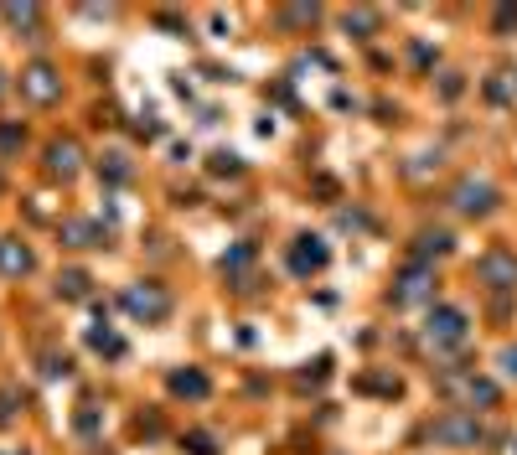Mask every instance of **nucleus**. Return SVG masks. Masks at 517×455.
Here are the masks:
<instances>
[{
    "instance_id": "f257e3e1",
    "label": "nucleus",
    "mask_w": 517,
    "mask_h": 455,
    "mask_svg": "<svg viewBox=\"0 0 517 455\" xmlns=\"http://www.w3.org/2000/svg\"><path fill=\"white\" fill-rule=\"evenodd\" d=\"M440 388L450 393V399H461L466 409H492L497 399H502V388L492 383V378H481V373H471V368H450V373H440Z\"/></svg>"
},
{
    "instance_id": "f03ea898",
    "label": "nucleus",
    "mask_w": 517,
    "mask_h": 455,
    "mask_svg": "<svg viewBox=\"0 0 517 455\" xmlns=\"http://www.w3.org/2000/svg\"><path fill=\"white\" fill-rule=\"evenodd\" d=\"M125 311L135 316V321H166L171 316V290L166 285H156V280H140V285H130L125 290Z\"/></svg>"
},
{
    "instance_id": "7ed1b4c3",
    "label": "nucleus",
    "mask_w": 517,
    "mask_h": 455,
    "mask_svg": "<svg viewBox=\"0 0 517 455\" xmlns=\"http://www.w3.org/2000/svg\"><path fill=\"white\" fill-rule=\"evenodd\" d=\"M424 342L430 347H461L466 342V311L461 306H435L424 321Z\"/></svg>"
},
{
    "instance_id": "20e7f679",
    "label": "nucleus",
    "mask_w": 517,
    "mask_h": 455,
    "mask_svg": "<svg viewBox=\"0 0 517 455\" xmlns=\"http://www.w3.org/2000/svg\"><path fill=\"white\" fill-rule=\"evenodd\" d=\"M476 275H481L486 290H512L517 285V254L512 249H486L476 259Z\"/></svg>"
},
{
    "instance_id": "39448f33",
    "label": "nucleus",
    "mask_w": 517,
    "mask_h": 455,
    "mask_svg": "<svg viewBox=\"0 0 517 455\" xmlns=\"http://www.w3.org/2000/svg\"><path fill=\"white\" fill-rule=\"evenodd\" d=\"M430 435L440 445H481V419L466 414V409H455V414H445V419L430 424Z\"/></svg>"
},
{
    "instance_id": "423d86ee",
    "label": "nucleus",
    "mask_w": 517,
    "mask_h": 455,
    "mask_svg": "<svg viewBox=\"0 0 517 455\" xmlns=\"http://www.w3.org/2000/svg\"><path fill=\"white\" fill-rule=\"evenodd\" d=\"M21 94L32 104H57V99H63V78H57L52 63H32L21 73Z\"/></svg>"
},
{
    "instance_id": "0eeeda50",
    "label": "nucleus",
    "mask_w": 517,
    "mask_h": 455,
    "mask_svg": "<svg viewBox=\"0 0 517 455\" xmlns=\"http://www.w3.org/2000/svg\"><path fill=\"white\" fill-rule=\"evenodd\" d=\"M326 259H331V249L321 244V238H295V244H290V275H300V280H306V275H321V269H326Z\"/></svg>"
},
{
    "instance_id": "6e6552de",
    "label": "nucleus",
    "mask_w": 517,
    "mask_h": 455,
    "mask_svg": "<svg viewBox=\"0 0 517 455\" xmlns=\"http://www.w3.org/2000/svg\"><path fill=\"white\" fill-rule=\"evenodd\" d=\"M455 207H461L466 218H486V212L497 207V187H486V181H461V187H455Z\"/></svg>"
},
{
    "instance_id": "1a4fd4ad",
    "label": "nucleus",
    "mask_w": 517,
    "mask_h": 455,
    "mask_svg": "<svg viewBox=\"0 0 517 455\" xmlns=\"http://www.w3.org/2000/svg\"><path fill=\"white\" fill-rule=\"evenodd\" d=\"M78 166H83L78 140H52V145H47V171H52V176L73 181V176H78Z\"/></svg>"
},
{
    "instance_id": "9d476101",
    "label": "nucleus",
    "mask_w": 517,
    "mask_h": 455,
    "mask_svg": "<svg viewBox=\"0 0 517 455\" xmlns=\"http://www.w3.org/2000/svg\"><path fill=\"white\" fill-rule=\"evenodd\" d=\"M32 269H37V259L21 238H0V275H32Z\"/></svg>"
},
{
    "instance_id": "9b49d317",
    "label": "nucleus",
    "mask_w": 517,
    "mask_h": 455,
    "mask_svg": "<svg viewBox=\"0 0 517 455\" xmlns=\"http://www.w3.org/2000/svg\"><path fill=\"white\" fill-rule=\"evenodd\" d=\"M171 399H207L212 393V383H207V373H197V368H187V373H171Z\"/></svg>"
},
{
    "instance_id": "f8f14e48",
    "label": "nucleus",
    "mask_w": 517,
    "mask_h": 455,
    "mask_svg": "<svg viewBox=\"0 0 517 455\" xmlns=\"http://www.w3.org/2000/svg\"><path fill=\"white\" fill-rule=\"evenodd\" d=\"M424 285H430V269H424L419 259L404 269V280H399V295H393V300H399V306H404V300H419L424 295Z\"/></svg>"
},
{
    "instance_id": "ddd939ff",
    "label": "nucleus",
    "mask_w": 517,
    "mask_h": 455,
    "mask_svg": "<svg viewBox=\"0 0 517 455\" xmlns=\"http://www.w3.org/2000/svg\"><path fill=\"white\" fill-rule=\"evenodd\" d=\"M99 238H104V233H99L94 223H63V244H73V249H94Z\"/></svg>"
},
{
    "instance_id": "4468645a",
    "label": "nucleus",
    "mask_w": 517,
    "mask_h": 455,
    "mask_svg": "<svg viewBox=\"0 0 517 455\" xmlns=\"http://www.w3.org/2000/svg\"><path fill=\"white\" fill-rule=\"evenodd\" d=\"M57 295H63V300H83V295H88V275H83V269L57 275Z\"/></svg>"
},
{
    "instance_id": "2eb2a0df",
    "label": "nucleus",
    "mask_w": 517,
    "mask_h": 455,
    "mask_svg": "<svg viewBox=\"0 0 517 455\" xmlns=\"http://www.w3.org/2000/svg\"><path fill=\"white\" fill-rule=\"evenodd\" d=\"M88 347L104 352V357H125V342H119L114 331H88Z\"/></svg>"
},
{
    "instance_id": "dca6fc26",
    "label": "nucleus",
    "mask_w": 517,
    "mask_h": 455,
    "mask_svg": "<svg viewBox=\"0 0 517 455\" xmlns=\"http://www.w3.org/2000/svg\"><path fill=\"white\" fill-rule=\"evenodd\" d=\"M280 21H290V26H316V6H290V11H280Z\"/></svg>"
},
{
    "instance_id": "f3484780",
    "label": "nucleus",
    "mask_w": 517,
    "mask_h": 455,
    "mask_svg": "<svg viewBox=\"0 0 517 455\" xmlns=\"http://www.w3.org/2000/svg\"><path fill=\"white\" fill-rule=\"evenodd\" d=\"M445 249H450L445 233H424V238H419V259H424V254H445Z\"/></svg>"
},
{
    "instance_id": "a211bd4d",
    "label": "nucleus",
    "mask_w": 517,
    "mask_h": 455,
    "mask_svg": "<svg viewBox=\"0 0 517 455\" xmlns=\"http://www.w3.org/2000/svg\"><path fill=\"white\" fill-rule=\"evenodd\" d=\"M26 145V130H16V125H0V150H21Z\"/></svg>"
},
{
    "instance_id": "6ab92c4d",
    "label": "nucleus",
    "mask_w": 517,
    "mask_h": 455,
    "mask_svg": "<svg viewBox=\"0 0 517 455\" xmlns=\"http://www.w3.org/2000/svg\"><path fill=\"white\" fill-rule=\"evenodd\" d=\"M352 26H357V32H373L378 16H373V11H347V32H352Z\"/></svg>"
},
{
    "instance_id": "aec40b11",
    "label": "nucleus",
    "mask_w": 517,
    "mask_h": 455,
    "mask_svg": "<svg viewBox=\"0 0 517 455\" xmlns=\"http://www.w3.org/2000/svg\"><path fill=\"white\" fill-rule=\"evenodd\" d=\"M362 388H373V393H399V378H362Z\"/></svg>"
},
{
    "instance_id": "412c9836",
    "label": "nucleus",
    "mask_w": 517,
    "mask_h": 455,
    "mask_svg": "<svg viewBox=\"0 0 517 455\" xmlns=\"http://www.w3.org/2000/svg\"><path fill=\"white\" fill-rule=\"evenodd\" d=\"M16 419V393H0V424Z\"/></svg>"
},
{
    "instance_id": "4be33fe9",
    "label": "nucleus",
    "mask_w": 517,
    "mask_h": 455,
    "mask_svg": "<svg viewBox=\"0 0 517 455\" xmlns=\"http://www.w3.org/2000/svg\"><path fill=\"white\" fill-rule=\"evenodd\" d=\"M187 445H192V455H212V440H207V435H192Z\"/></svg>"
},
{
    "instance_id": "5701e85b",
    "label": "nucleus",
    "mask_w": 517,
    "mask_h": 455,
    "mask_svg": "<svg viewBox=\"0 0 517 455\" xmlns=\"http://www.w3.org/2000/svg\"><path fill=\"white\" fill-rule=\"evenodd\" d=\"M502 368H507V378H517V347H507V352H502Z\"/></svg>"
},
{
    "instance_id": "b1692460",
    "label": "nucleus",
    "mask_w": 517,
    "mask_h": 455,
    "mask_svg": "<svg viewBox=\"0 0 517 455\" xmlns=\"http://www.w3.org/2000/svg\"><path fill=\"white\" fill-rule=\"evenodd\" d=\"M497 26H517V6H502V11H497Z\"/></svg>"
},
{
    "instance_id": "393cba45",
    "label": "nucleus",
    "mask_w": 517,
    "mask_h": 455,
    "mask_svg": "<svg viewBox=\"0 0 517 455\" xmlns=\"http://www.w3.org/2000/svg\"><path fill=\"white\" fill-rule=\"evenodd\" d=\"M0 94H6V83H0Z\"/></svg>"
}]
</instances>
